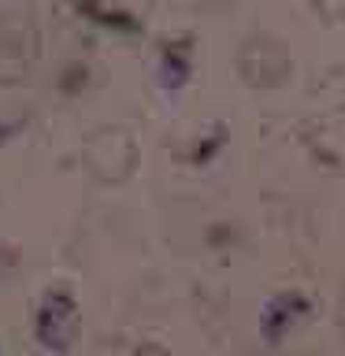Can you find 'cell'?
Listing matches in <instances>:
<instances>
[{
	"mask_svg": "<svg viewBox=\"0 0 345 356\" xmlns=\"http://www.w3.org/2000/svg\"><path fill=\"white\" fill-rule=\"evenodd\" d=\"M300 316H308V305H305V300H300L297 293H282V297H275L271 305H267V312H264V330L271 327V323H278L267 341H278V338H282V334H286L289 327H294V323H297Z\"/></svg>",
	"mask_w": 345,
	"mask_h": 356,
	"instance_id": "1",
	"label": "cell"
},
{
	"mask_svg": "<svg viewBox=\"0 0 345 356\" xmlns=\"http://www.w3.org/2000/svg\"><path fill=\"white\" fill-rule=\"evenodd\" d=\"M342 338H345V305H342Z\"/></svg>",
	"mask_w": 345,
	"mask_h": 356,
	"instance_id": "2",
	"label": "cell"
}]
</instances>
